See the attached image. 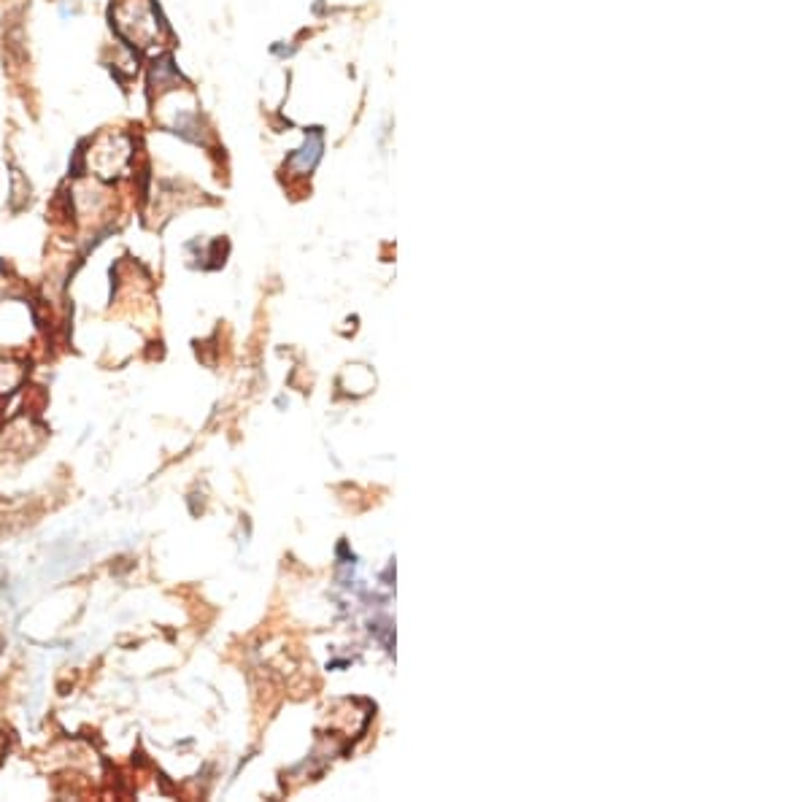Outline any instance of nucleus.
I'll use <instances>...</instances> for the list:
<instances>
[{"instance_id": "nucleus-1", "label": "nucleus", "mask_w": 810, "mask_h": 802, "mask_svg": "<svg viewBox=\"0 0 810 802\" xmlns=\"http://www.w3.org/2000/svg\"><path fill=\"white\" fill-rule=\"evenodd\" d=\"M119 36L133 46H152L160 41V14L152 0H119L114 9Z\"/></svg>"}, {"instance_id": "nucleus-2", "label": "nucleus", "mask_w": 810, "mask_h": 802, "mask_svg": "<svg viewBox=\"0 0 810 802\" xmlns=\"http://www.w3.org/2000/svg\"><path fill=\"white\" fill-rule=\"evenodd\" d=\"M130 154H133V144L130 138L119 136V133H106L100 136L90 149V165H95L98 176H119V171H125V165L130 163Z\"/></svg>"}, {"instance_id": "nucleus-3", "label": "nucleus", "mask_w": 810, "mask_h": 802, "mask_svg": "<svg viewBox=\"0 0 810 802\" xmlns=\"http://www.w3.org/2000/svg\"><path fill=\"white\" fill-rule=\"evenodd\" d=\"M319 154H322V138H319V133H311V136L306 138V144L300 146V149L289 157V168H295L297 173L314 171Z\"/></svg>"}, {"instance_id": "nucleus-4", "label": "nucleus", "mask_w": 810, "mask_h": 802, "mask_svg": "<svg viewBox=\"0 0 810 802\" xmlns=\"http://www.w3.org/2000/svg\"><path fill=\"white\" fill-rule=\"evenodd\" d=\"M179 84V71L173 68L171 60H157L152 65V87L157 92H171Z\"/></svg>"}]
</instances>
